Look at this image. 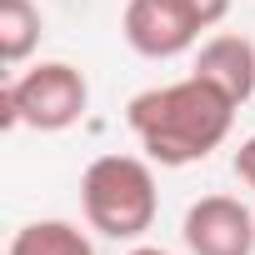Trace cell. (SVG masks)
I'll use <instances>...</instances> for the list:
<instances>
[{"label": "cell", "mask_w": 255, "mask_h": 255, "mask_svg": "<svg viewBox=\"0 0 255 255\" xmlns=\"http://www.w3.org/2000/svg\"><path fill=\"white\" fill-rule=\"evenodd\" d=\"M90 110V80L70 60H40L30 70H15L0 90V130H30L55 135Z\"/></svg>", "instance_id": "3957f363"}, {"label": "cell", "mask_w": 255, "mask_h": 255, "mask_svg": "<svg viewBox=\"0 0 255 255\" xmlns=\"http://www.w3.org/2000/svg\"><path fill=\"white\" fill-rule=\"evenodd\" d=\"M235 110L240 105L220 85H210L190 70L185 80L140 90L125 105V125L140 140L145 160H155L165 170H180V165L210 160V150L225 145L230 125H235Z\"/></svg>", "instance_id": "6da1fadb"}, {"label": "cell", "mask_w": 255, "mask_h": 255, "mask_svg": "<svg viewBox=\"0 0 255 255\" xmlns=\"http://www.w3.org/2000/svg\"><path fill=\"white\" fill-rule=\"evenodd\" d=\"M190 255H255V215L235 195H200L180 220Z\"/></svg>", "instance_id": "5b68a950"}, {"label": "cell", "mask_w": 255, "mask_h": 255, "mask_svg": "<svg viewBox=\"0 0 255 255\" xmlns=\"http://www.w3.org/2000/svg\"><path fill=\"white\" fill-rule=\"evenodd\" d=\"M195 75L210 80V85H220L235 105H245V100L255 95V40L230 35V30L210 35V40L195 50Z\"/></svg>", "instance_id": "8992f818"}, {"label": "cell", "mask_w": 255, "mask_h": 255, "mask_svg": "<svg viewBox=\"0 0 255 255\" xmlns=\"http://www.w3.org/2000/svg\"><path fill=\"white\" fill-rule=\"evenodd\" d=\"M230 15V0H125L120 35L140 60H175L195 50L200 30Z\"/></svg>", "instance_id": "277c9868"}, {"label": "cell", "mask_w": 255, "mask_h": 255, "mask_svg": "<svg viewBox=\"0 0 255 255\" xmlns=\"http://www.w3.org/2000/svg\"><path fill=\"white\" fill-rule=\"evenodd\" d=\"M125 255H170V250H160V245H130Z\"/></svg>", "instance_id": "30bf717a"}, {"label": "cell", "mask_w": 255, "mask_h": 255, "mask_svg": "<svg viewBox=\"0 0 255 255\" xmlns=\"http://www.w3.org/2000/svg\"><path fill=\"white\" fill-rule=\"evenodd\" d=\"M5 255H95V245L70 220H30L10 235Z\"/></svg>", "instance_id": "ba28073f"}, {"label": "cell", "mask_w": 255, "mask_h": 255, "mask_svg": "<svg viewBox=\"0 0 255 255\" xmlns=\"http://www.w3.org/2000/svg\"><path fill=\"white\" fill-rule=\"evenodd\" d=\"M230 165H235L240 185H250V190H255V135H250V140H240V150H235V160H230Z\"/></svg>", "instance_id": "9c48e42d"}, {"label": "cell", "mask_w": 255, "mask_h": 255, "mask_svg": "<svg viewBox=\"0 0 255 255\" xmlns=\"http://www.w3.org/2000/svg\"><path fill=\"white\" fill-rule=\"evenodd\" d=\"M40 35H45V20L35 0H0V60H5V70H20L35 55Z\"/></svg>", "instance_id": "52a82bcc"}, {"label": "cell", "mask_w": 255, "mask_h": 255, "mask_svg": "<svg viewBox=\"0 0 255 255\" xmlns=\"http://www.w3.org/2000/svg\"><path fill=\"white\" fill-rule=\"evenodd\" d=\"M155 160L140 155H95L80 175V210L85 225L100 230L105 240H140L155 215H160V190H155Z\"/></svg>", "instance_id": "7a4b0ae2"}]
</instances>
